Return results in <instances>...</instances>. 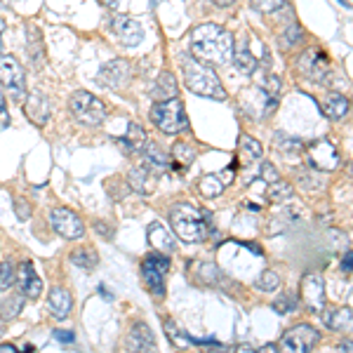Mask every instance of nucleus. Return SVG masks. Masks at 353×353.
<instances>
[{"instance_id": "1", "label": "nucleus", "mask_w": 353, "mask_h": 353, "mask_svg": "<svg viewBox=\"0 0 353 353\" xmlns=\"http://www.w3.org/2000/svg\"><path fill=\"white\" fill-rule=\"evenodd\" d=\"M233 33L226 31L224 26L208 21L198 24L189 33V50L191 57L208 66H226L233 59Z\"/></svg>"}, {"instance_id": "2", "label": "nucleus", "mask_w": 353, "mask_h": 353, "mask_svg": "<svg viewBox=\"0 0 353 353\" xmlns=\"http://www.w3.org/2000/svg\"><path fill=\"white\" fill-rule=\"evenodd\" d=\"M181 76H184V85L189 92L205 97V99H226V90L212 66L203 64L193 57H184L181 59Z\"/></svg>"}, {"instance_id": "3", "label": "nucleus", "mask_w": 353, "mask_h": 353, "mask_svg": "<svg viewBox=\"0 0 353 353\" xmlns=\"http://www.w3.org/2000/svg\"><path fill=\"white\" fill-rule=\"evenodd\" d=\"M210 212H203L191 203H174L170 208V224L172 233L184 243H203L210 236L208 229Z\"/></svg>"}, {"instance_id": "4", "label": "nucleus", "mask_w": 353, "mask_h": 353, "mask_svg": "<svg viewBox=\"0 0 353 353\" xmlns=\"http://www.w3.org/2000/svg\"><path fill=\"white\" fill-rule=\"evenodd\" d=\"M233 64L243 76H254L257 71H269L271 54L266 45L252 31H243L238 41H233Z\"/></svg>"}, {"instance_id": "5", "label": "nucleus", "mask_w": 353, "mask_h": 353, "mask_svg": "<svg viewBox=\"0 0 353 353\" xmlns=\"http://www.w3.org/2000/svg\"><path fill=\"white\" fill-rule=\"evenodd\" d=\"M149 118H151V123L168 137L189 132V116H186L184 101H181L179 97L156 101L149 111Z\"/></svg>"}, {"instance_id": "6", "label": "nucleus", "mask_w": 353, "mask_h": 353, "mask_svg": "<svg viewBox=\"0 0 353 353\" xmlns=\"http://www.w3.org/2000/svg\"><path fill=\"white\" fill-rule=\"evenodd\" d=\"M68 113L78 125L85 128H99L106 121V106L99 97H94L88 90H76L68 97Z\"/></svg>"}, {"instance_id": "7", "label": "nucleus", "mask_w": 353, "mask_h": 353, "mask_svg": "<svg viewBox=\"0 0 353 353\" xmlns=\"http://www.w3.org/2000/svg\"><path fill=\"white\" fill-rule=\"evenodd\" d=\"M0 85L17 104L26 99V71L14 54H0Z\"/></svg>"}, {"instance_id": "8", "label": "nucleus", "mask_w": 353, "mask_h": 353, "mask_svg": "<svg viewBox=\"0 0 353 353\" xmlns=\"http://www.w3.org/2000/svg\"><path fill=\"white\" fill-rule=\"evenodd\" d=\"M170 271V257L161 252H151L149 257L141 259V278H144L146 288L156 299L165 297V276Z\"/></svg>"}, {"instance_id": "9", "label": "nucleus", "mask_w": 353, "mask_h": 353, "mask_svg": "<svg viewBox=\"0 0 353 353\" xmlns=\"http://www.w3.org/2000/svg\"><path fill=\"white\" fill-rule=\"evenodd\" d=\"M318 339H321V332L316 327L309 325V323H299L281 337L278 353H311Z\"/></svg>"}, {"instance_id": "10", "label": "nucleus", "mask_w": 353, "mask_h": 353, "mask_svg": "<svg viewBox=\"0 0 353 353\" xmlns=\"http://www.w3.org/2000/svg\"><path fill=\"white\" fill-rule=\"evenodd\" d=\"M304 153H306L309 165L313 170H318V172H332V170H337L341 163L339 149L330 139L311 141V144L304 146Z\"/></svg>"}, {"instance_id": "11", "label": "nucleus", "mask_w": 353, "mask_h": 353, "mask_svg": "<svg viewBox=\"0 0 353 353\" xmlns=\"http://www.w3.org/2000/svg\"><path fill=\"white\" fill-rule=\"evenodd\" d=\"M48 219H50V226H52V231L57 236L66 238V241H81L85 236V224H83L81 214H76L73 210L54 208V210H50Z\"/></svg>"}, {"instance_id": "12", "label": "nucleus", "mask_w": 353, "mask_h": 353, "mask_svg": "<svg viewBox=\"0 0 353 353\" xmlns=\"http://www.w3.org/2000/svg\"><path fill=\"white\" fill-rule=\"evenodd\" d=\"M276 106H278L276 97L266 94L257 85L248 88L241 94V109L245 111V116L252 118V121H264L266 116H271V113L276 111Z\"/></svg>"}, {"instance_id": "13", "label": "nucleus", "mask_w": 353, "mask_h": 353, "mask_svg": "<svg viewBox=\"0 0 353 353\" xmlns=\"http://www.w3.org/2000/svg\"><path fill=\"white\" fill-rule=\"evenodd\" d=\"M299 71L301 76L311 78L313 83H327L332 76V64H330L327 54L318 48H309L299 57Z\"/></svg>"}, {"instance_id": "14", "label": "nucleus", "mask_w": 353, "mask_h": 353, "mask_svg": "<svg viewBox=\"0 0 353 353\" xmlns=\"http://www.w3.org/2000/svg\"><path fill=\"white\" fill-rule=\"evenodd\" d=\"M132 81V64L128 59H111L97 73V83L109 90H123Z\"/></svg>"}, {"instance_id": "15", "label": "nucleus", "mask_w": 353, "mask_h": 353, "mask_svg": "<svg viewBox=\"0 0 353 353\" xmlns=\"http://www.w3.org/2000/svg\"><path fill=\"white\" fill-rule=\"evenodd\" d=\"M299 294H301V304L306 306L313 313H323L327 306L325 301V283L318 273H306L301 278V285H299Z\"/></svg>"}, {"instance_id": "16", "label": "nucleus", "mask_w": 353, "mask_h": 353, "mask_svg": "<svg viewBox=\"0 0 353 353\" xmlns=\"http://www.w3.org/2000/svg\"><path fill=\"white\" fill-rule=\"evenodd\" d=\"M109 28L125 48H137V45H141V41H144V28H141L139 21L128 14H116L109 21Z\"/></svg>"}, {"instance_id": "17", "label": "nucleus", "mask_w": 353, "mask_h": 353, "mask_svg": "<svg viewBox=\"0 0 353 353\" xmlns=\"http://www.w3.org/2000/svg\"><path fill=\"white\" fill-rule=\"evenodd\" d=\"M125 346L130 353H158L156 337H153L151 327L146 323H134L130 325V332L125 337Z\"/></svg>"}, {"instance_id": "18", "label": "nucleus", "mask_w": 353, "mask_h": 353, "mask_svg": "<svg viewBox=\"0 0 353 353\" xmlns=\"http://www.w3.org/2000/svg\"><path fill=\"white\" fill-rule=\"evenodd\" d=\"M17 283H19V292L26 299H38L43 292V281L38 276L33 261H24V264L17 269Z\"/></svg>"}, {"instance_id": "19", "label": "nucleus", "mask_w": 353, "mask_h": 353, "mask_svg": "<svg viewBox=\"0 0 353 353\" xmlns=\"http://www.w3.org/2000/svg\"><path fill=\"white\" fill-rule=\"evenodd\" d=\"M24 113L33 125H45L50 121V99L41 90H33L24 99Z\"/></svg>"}, {"instance_id": "20", "label": "nucleus", "mask_w": 353, "mask_h": 353, "mask_svg": "<svg viewBox=\"0 0 353 353\" xmlns=\"http://www.w3.org/2000/svg\"><path fill=\"white\" fill-rule=\"evenodd\" d=\"M26 57L31 61L33 68H43L45 64V43H43V31L33 21L26 24Z\"/></svg>"}, {"instance_id": "21", "label": "nucleus", "mask_w": 353, "mask_h": 353, "mask_svg": "<svg viewBox=\"0 0 353 353\" xmlns=\"http://www.w3.org/2000/svg\"><path fill=\"white\" fill-rule=\"evenodd\" d=\"M158 172H153V170L149 168V165H137V168H132L128 172V184L130 189L141 193V196H146V193H151L153 189H156V181H158Z\"/></svg>"}, {"instance_id": "22", "label": "nucleus", "mask_w": 353, "mask_h": 353, "mask_svg": "<svg viewBox=\"0 0 353 353\" xmlns=\"http://www.w3.org/2000/svg\"><path fill=\"white\" fill-rule=\"evenodd\" d=\"M146 132L144 128H139L137 123H128V130H125L123 137H116V144L125 156H132V153H141V149L146 146Z\"/></svg>"}, {"instance_id": "23", "label": "nucleus", "mask_w": 353, "mask_h": 353, "mask_svg": "<svg viewBox=\"0 0 353 353\" xmlns=\"http://www.w3.org/2000/svg\"><path fill=\"white\" fill-rule=\"evenodd\" d=\"M146 233H149V243H151V248L156 250V252L168 254V257L174 252V245H176L174 238L176 236L170 229H165L161 221H151Z\"/></svg>"}, {"instance_id": "24", "label": "nucleus", "mask_w": 353, "mask_h": 353, "mask_svg": "<svg viewBox=\"0 0 353 353\" xmlns=\"http://www.w3.org/2000/svg\"><path fill=\"white\" fill-rule=\"evenodd\" d=\"M48 309L57 321H66V318L71 316V309H73L71 292L61 285H54L48 294Z\"/></svg>"}, {"instance_id": "25", "label": "nucleus", "mask_w": 353, "mask_h": 353, "mask_svg": "<svg viewBox=\"0 0 353 353\" xmlns=\"http://www.w3.org/2000/svg\"><path fill=\"white\" fill-rule=\"evenodd\" d=\"M323 323L334 330V332L349 334L353 332V309L351 306H339V309H327L323 311Z\"/></svg>"}, {"instance_id": "26", "label": "nucleus", "mask_w": 353, "mask_h": 353, "mask_svg": "<svg viewBox=\"0 0 353 353\" xmlns=\"http://www.w3.org/2000/svg\"><path fill=\"white\" fill-rule=\"evenodd\" d=\"M261 156H264V149H261L259 141L250 134H241V139H238V161H241L243 168L257 165Z\"/></svg>"}, {"instance_id": "27", "label": "nucleus", "mask_w": 353, "mask_h": 353, "mask_svg": "<svg viewBox=\"0 0 353 353\" xmlns=\"http://www.w3.org/2000/svg\"><path fill=\"white\" fill-rule=\"evenodd\" d=\"M139 156L144 158V165H149L153 172H165V170L172 165V158H170V153H165L161 146L156 144V141H146V146L141 149Z\"/></svg>"}, {"instance_id": "28", "label": "nucleus", "mask_w": 353, "mask_h": 353, "mask_svg": "<svg viewBox=\"0 0 353 353\" xmlns=\"http://www.w3.org/2000/svg\"><path fill=\"white\" fill-rule=\"evenodd\" d=\"M151 97L156 101H163V99H172V97H179V85H176V78L172 76L170 71H163L161 76L156 78L151 88Z\"/></svg>"}, {"instance_id": "29", "label": "nucleus", "mask_w": 353, "mask_h": 353, "mask_svg": "<svg viewBox=\"0 0 353 353\" xmlns=\"http://www.w3.org/2000/svg\"><path fill=\"white\" fill-rule=\"evenodd\" d=\"M321 109L330 118V121H339V118H344L346 113H349L351 101L346 99L344 94H339V92H330L325 99H323Z\"/></svg>"}, {"instance_id": "30", "label": "nucleus", "mask_w": 353, "mask_h": 353, "mask_svg": "<svg viewBox=\"0 0 353 353\" xmlns=\"http://www.w3.org/2000/svg\"><path fill=\"white\" fill-rule=\"evenodd\" d=\"M196 158H198L196 146L189 144V141H174V146H172V165H170V168H176V170L191 168V165L196 163Z\"/></svg>"}, {"instance_id": "31", "label": "nucleus", "mask_w": 353, "mask_h": 353, "mask_svg": "<svg viewBox=\"0 0 353 353\" xmlns=\"http://www.w3.org/2000/svg\"><path fill=\"white\" fill-rule=\"evenodd\" d=\"M24 299H26L24 294L17 292L0 301V318H3V321H14V318H19L21 311H24Z\"/></svg>"}, {"instance_id": "32", "label": "nucleus", "mask_w": 353, "mask_h": 353, "mask_svg": "<svg viewBox=\"0 0 353 353\" xmlns=\"http://www.w3.org/2000/svg\"><path fill=\"white\" fill-rule=\"evenodd\" d=\"M68 259H71V264H76L78 269L83 271H92L97 264H99V257H97L94 250L90 248H76L71 254H68Z\"/></svg>"}, {"instance_id": "33", "label": "nucleus", "mask_w": 353, "mask_h": 353, "mask_svg": "<svg viewBox=\"0 0 353 353\" xmlns=\"http://www.w3.org/2000/svg\"><path fill=\"white\" fill-rule=\"evenodd\" d=\"M226 181L221 174H205L201 181H198V191L203 193L205 198H217L224 191Z\"/></svg>"}, {"instance_id": "34", "label": "nucleus", "mask_w": 353, "mask_h": 353, "mask_svg": "<svg viewBox=\"0 0 353 353\" xmlns=\"http://www.w3.org/2000/svg\"><path fill=\"white\" fill-rule=\"evenodd\" d=\"M254 76H257V88L259 90H264L266 94H271V97H276L278 99V94H281V78L276 76V73H271V71H257L254 73Z\"/></svg>"}, {"instance_id": "35", "label": "nucleus", "mask_w": 353, "mask_h": 353, "mask_svg": "<svg viewBox=\"0 0 353 353\" xmlns=\"http://www.w3.org/2000/svg\"><path fill=\"white\" fill-rule=\"evenodd\" d=\"M301 38H304V31H301V26L297 21H292V24L285 26V31L281 33L278 43H281V50H292L294 45L301 43Z\"/></svg>"}, {"instance_id": "36", "label": "nucleus", "mask_w": 353, "mask_h": 353, "mask_svg": "<svg viewBox=\"0 0 353 353\" xmlns=\"http://www.w3.org/2000/svg\"><path fill=\"white\" fill-rule=\"evenodd\" d=\"M17 283V264L12 259L0 261V292L10 290Z\"/></svg>"}, {"instance_id": "37", "label": "nucleus", "mask_w": 353, "mask_h": 353, "mask_svg": "<svg viewBox=\"0 0 353 353\" xmlns=\"http://www.w3.org/2000/svg\"><path fill=\"white\" fill-rule=\"evenodd\" d=\"M165 332H168L170 341H172V344L176 346V349H181V351H184V349H189V346H191V341H193V339L189 337V334H186V332H181V330L176 327L172 321H165Z\"/></svg>"}, {"instance_id": "38", "label": "nucleus", "mask_w": 353, "mask_h": 353, "mask_svg": "<svg viewBox=\"0 0 353 353\" xmlns=\"http://www.w3.org/2000/svg\"><path fill=\"white\" fill-rule=\"evenodd\" d=\"M266 196L271 198V201H276V203H283V201H290V198L294 196V189L288 184V181H276V184H271L269 186V193Z\"/></svg>"}, {"instance_id": "39", "label": "nucleus", "mask_w": 353, "mask_h": 353, "mask_svg": "<svg viewBox=\"0 0 353 353\" xmlns=\"http://www.w3.org/2000/svg\"><path fill=\"white\" fill-rule=\"evenodd\" d=\"M299 184H301V189L311 191V189H321V186L325 184V179H323V174L318 172V170H301Z\"/></svg>"}, {"instance_id": "40", "label": "nucleus", "mask_w": 353, "mask_h": 353, "mask_svg": "<svg viewBox=\"0 0 353 353\" xmlns=\"http://www.w3.org/2000/svg\"><path fill=\"white\" fill-rule=\"evenodd\" d=\"M250 3H252V8L257 10V12L273 14V12H278V10L288 8L290 0H250Z\"/></svg>"}, {"instance_id": "41", "label": "nucleus", "mask_w": 353, "mask_h": 353, "mask_svg": "<svg viewBox=\"0 0 353 353\" xmlns=\"http://www.w3.org/2000/svg\"><path fill=\"white\" fill-rule=\"evenodd\" d=\"M281 288V276H278L276 271H264L259 276L257 281V290H261V292H276V290Z\"/></svg>"}, {"instance_id": "42", "label": "nucleus", "mask_w": 353, "mask_h": 353, "mask_svg": "<svg viewBox=\"0 0 353 353\" xmlns=\"http://www.w3.org/2000/svg\"><path fill=\"white\" fill-rule=\"evenodd\" d=\"M261 179H264V184H276V181H281V174H278V170L273 168V163H269V161H264L261 163Z\"/></svg>"}, {"instance_id": "43", "label": "nucleus", "mask_w": 353, "mask_h": 353, "mask_svg": "<svg viewBox=\"0 0 353 353\" xmlns=\"http://www.w3.org/2000/svg\"><path fill=\"white\" fill-rule=\"evenodd\" d=\"M5 128H10V111H8V104H5V90L0 85V132Z\"/></svg>"}, {"instance_id": "44", "label": "nucleus", "mask_w": 353, "mask_h": 353, "mask_svg": "<svg viewBox=\"0 0 353 353\" xmlns=\"http://www.w3.org/2000/svg\"><path fill=\"white\" fill-rule=\"evenodd\" d=\"M273 309L278 313H288V311H294V299L290 297V294H283L281 299L273 301Z\"/></svg>"}, {"instance_id": "45", "label": "nucleus", "mask_w": 353, "mask_h": 353, "mask_svg": "<svg viewBox=\"0 0 353 353\" xmlns=\"http://www.w3.org/2000/svg\"><path fill=\"white\" fill-rule=\"evenodd\" d=\"M54 339H59L61 344H73V341H76V334L66 332V330H54Z\"/></svg>"}, {"instance_id": "46", "label": "nucleus", "mask_w": 353, "mask_h": 353, "mask_svg": "<svg viewBox=\"0 0 353 353\" xmlns=\"http://www.w3.org/2000/svg\"><path fill=\"white\" fill-rule=\"evenodd\" d=\"M339 266H341V271H344V273H353V250H349V252L341 257Z\"/></svg>"}, {"instance_id": "47", "label": "nucleus", "mask_w": 353, "mask_h": 353, "mask_svg": "<svg viewBox=\"0 0 353 353\" xmlns=\"http://www.w3.org/2000/svg\"><path fill=\"white\" fill-rule=\"evenodd\" d=\"M14 205H17V217H19V219H28V214H31V208H28V205L21 201V198Z\"/></svg>"}, {"instance_id": "48", "label": "nucleus", "mask_w": 353, "mask_h": 353, "mask_svg": "<svg viewBox=\"0 0 353 353\" xmlns=\"http://www.w3.org/2000/svg\"><path fill=\"white\" fill-rule=\"evenodd\" d=\"M94 229H97V231H101V236H104V238H111V229L104 224V221H97Z\"/></svg>"}, {"instance_id": "49", "label": "nucleus", "mask_w": 353, "mask_h": 353, "mask_svg": "<svg viewBox=\"0 0 353 353\" xmlns=\"http://www.w3.org/2000/svg\"><path fill=\"white\" fill-rule=\"evenodd\" d=\"M339 351H341V353H353V341H349V339L341 341V344H339Z\"/></svg>"}, {"instance_id": "50", "label": "nucleus", "mask_w": 353, "mask_h": 353, "mask_svg": "<svg viewBox=\"0 0 353 353\" xmlns=\"http://www.w3.org/2000/svg\"><path fill=\"white\" fill-rule=\"evenodd\" d=\"M257 353H278V344H266L264 349L257 351Z\"/></svg>"}, {"instance_id": "51", "label": "nucleus", "mask_w": 353, "mask_h": 353, "mask_svg": "<svg viewBox=\"0 0 353 353\" xmlns=\"http://www.w3.org/2000/svg\"><path fill=\"white\" fill-rule=\"evenodd\" d=\"M212 3L217 5V8H229V5H233L236 0H212Z\"/></svg>"}, {"instance_id": "52", "label": "nucleus", "mask_w": 353, "mask_h": 353, "mask_svg": "<svg viewBox=\"0 0 353 353\" xmlns=\"http://www.w3.org/2000/svg\"><path fill=\"white\" fill-rule=\"evenodd\" d=\"M233 353H257V351L250 349V346H236V349H233Z\"/></svg>"}, {"instance_id": "53", "label": "nucleus", "mask_w": 353, "mask_h": 353, "mask_svg": "<svg viewBox=\"0 0 353 353\" xmlns=\"http://www.w3.org/2000/svg\"><path fill=\"white\" fill-rule=\"evenodd\" d=\"M101 5H104V8H109V10H113L118 5V0H99Z\"/></svg>"}, {"instance_id": "54", "label": "nucleus", "mask_w": 353, "mask_h": 353, "mask_svg": "<svg viewBox=\"0 0 353 353\" xmlns=\"http://www.w3.org/2000/svg\"><path fill=\"white\" fill-rule=\"evenodd\" d=\"M3 31H5V21L0 19V45H3Z\"/></svg>"}]
</instances>
